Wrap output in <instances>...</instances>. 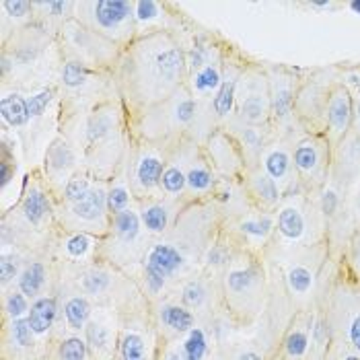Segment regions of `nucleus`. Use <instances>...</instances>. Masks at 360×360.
Here are the masks:
<instances>
[{"mask_svg":"<svg viewBox=\"0 0 360 360\" xmlns=\"http://www.w3.org/2000/svg\"><path fill=\"white\" fill-rule=\"evenodd\" d=\"M115 97L128 128L188 86L186 44L175 29L139 33L117 58L113 70Z\"/></svg>","mask_w":360,"mask_h":360,"instance_id":"obj_1","label":"nucleus"},{"mask_svg":"<svg viewBox=\"0 0 360 360\" xmlns=\"http://www.w3.org/2000/svg\"><path fill=\"white\" fill-rule=\"evenodd\" d=\"M81 155L83 169L101 181H111L126 159L130 146L128 120L117 99L99 103L60 126Z\"/></svg>","mask_w":360,"mask_h":360,"instance_id":"obj_2","label":"nucleus"},{"mask_svg":"<svg viewBox=\"0 0 360 360\" xmlns=\"http://www.w3.org/2000/svg\"><path fill=\"white\" fill-rule=\"evenodd\" d=\"M221 295L226 313L239 326L253 323L266 303V268L257 251L237 248L222 270Z\"/></svg>","mask_w":360,"mask_h":360,"instance_id":"obj_3","label":"nucleus"},{"mask_svg":"<svg viewBox=\"0 0 360 360\" xmlns=\"http://www.w3.org/2000/svg\"><path fill=\"white\" fill-rule=\"evenodd\" d=\"M2 221H13V226L2 224V237L13 235V248L29 235L56 233V202L41 169L25 175L19 200L13 204V210L2 212Z\"/></svg>","mask_w":360,"mask_h":360,"instance_id":"obj_4","label":"nucleus"},{"mask_svg":"<svg viewBox=\"0 0 360 360\" xmlns=\"http://www.w3.org/2000/svg\"><path fill=\"white\" fill-rule=\"evenodd\" d=\"M198 117L200 101L192 95L190 86H186L169 101L144 113L139 122L128 128V132L130 140L136 142L171 144L184 136H192Z\"/></svg>","mask_w":360,"mask_h":360,"instance_id":"obj_5","label":"nucleus"},{"mask_svg":"<svg viewBox=\"0 0 360 360\" xmlns=\"http://www.w3.org/2000/svg\"><path fill=\"white\" fill-rule=\"evenodd\" d=\"M72 17L120 48L139 35L134 0H77Z\"/></svg>","mask_w":360,"mask_h":360,"instance_id":"obj_6","label":"nucleus"},{"mask_svg":"<svg viewBox=\"0 0 360 360\" xmlns=\"http://www.w3.org/2000/svg\"><path fill=\"white\" fill-rule=\"evenodd\" d=\"M56 54L60 60H77L89 68L111 72L122 48L72 17L56 33Z\"/></svg>","mask_w":360,"mask_h":360,"instance_id":"obj_7","label":"nucleus"},{"mask_svg":"<svg viewBox=\"0 0 360 360\" xmlns=\"http://www.w3.org/2000/svg\"><path fill=\"white\" fill-rule=\"evenodd\" d=\"M153 241L146 235L136 204L126 208L124 212L111 217L110 233L101 239L97 262H105L113 268H122L126 264H142Z\"/></svg>","mask_w":360,"mask_h":360,"instance_id":"obj_8","label":"nucleus"},{"mask_svg":"<svg viewBox=\"0 0 360 360\" xmlns=\"http://www.w3.org/2000/svg\"><path fill=\"white\" fill-rule=\"evenodd\" d=\"M171 146L173 142L153 144V142L130 140V146L124 159V173H126L130 192L136 204L161 195V177L167 167Z\"/></svg>","mask_w":360,"mask_h":360,"instance_id":"obj_9","label":"nucleus"},{"mask_svg":"<svg viewBox=\"0 0 360 360\" xmlns=\"http://www.w3.org/2000/svg\"><path fill=\"white\" fill-rule=\"evenodd\" d=\"M110 181H97L95 188L75 204L56 206V231L60 233H89L105 239L110 233L111 214L108 208Z\"/></svg>","mask_w":360,"mask_h":360,"instance_id":"obj_10","label":"nucleus"},{"mask_svg":"<svg viewBox=\"0 0 360 360\" xmlns=\"http://www.w3.org/2000/svg\"><path fill=\"white\" fill-rule=\"evenodd\" d=\"M328 321L332 344L346 346L360 354V284L346 274L335 282L328 295Z\"/></svg>","mask_w":360,"mask_h":360,"instance_id":"obj_11","label":"nucleus"},{"mask_svg":"<svg viewBox=\"0 0 360 360\" xmlns=\"http://www.w3.org/2000/svg\"><path fill=\"white\" fill-rule=\"evenodd\" d=\"M239 124L250 128H270L272 126V99H270V79L268 66L250 62L237 89L235 117Z\"/></svg>","mask_w":360,"mask_h":360,"instance_id":"obj_12","label":"nucleus"},{"mask_svg":"<svg viewBox=\"0 0 360 360\" xmlns=\"http://www.w3.org/2000/svg\"><path fill=\"white\" fill-rule=\"evenodd\" d=\"M292 165L301 190L321 192L332 179L333 148L323 134H305L292 146Z\"/></svg>","mask_w":360,"mask_h":360,"instance_id":"obj_13","label":"nucleus"},{"mask_svg":"<svg viewBox=\"0 0 360 360\" xmlns=\"http://www.w3.org/2000/svg\"><path fill=\"white\" fill-rule=\"evenodd\" d=\"M335 81H326L319 75L299 81L295 97V122L305 130V134H323L326 130V110L330 91Z\"/></svg>","mask_w":360,"mask_h":360,"instance_id":"obj_14","label":"nucleus"},{"mask_svg":"<svg viewBox=\"0 0 360 360\" xmlns=\"http://www.w3.org/2000/svg\"><path fill=\"white\" fill-rule=\"evenodd\" d=\"M83 169L81 155L77 153V148L72 146V142L66 139L62 132H58L54 139L50 140L46 153H44V165L41 173L44 179L50 188V192L56 198L64 190V186Z\"/></svg>","mask_w":360,"mask_h":360,"instance_id":"obj_15","label":"nucleus"},{"mask_svg":"<svg viewBox=\"0 0 360 360\" xmlns=\"http://www.w3.org/2000/svg\"><path fill=\"white\" fill-rule=\"evenodd\" d=\"M250 60L243 52H239L235 46L229 44L224 56V68H222V81L217 95L212 97V115L217 120V126L224 128L235 117V103H237V89L241 83V77L248 68Z\"/></svg>","mask_w":360,"mask_h":360,"instance_id":"obj_16","label":"nucleus"},{"mask_svg":"<svg viewBox=\"0 0 360 360\" xmlns=\"http://www.w3.org/2000/svg\"><path fill=\"white\" fill-rule=\"evenodd\" d=\"M200 148H202V144L192 136H184L177 142H173L163 177H161V195L184 202L186 184H188V169L192 165L195 155L200 153Z\"/></svg>","mask_w":360,"mask_h":360,"instance_id":"obj_17","label":"nucleus"},{"mask_svg":"<svg viewBox=\"0 0 360 360\" xmlns=\"http://www.w3.org/2000/svg\"><path fill=\"white\" fill-rule=\"evenodd\" d=\"M352 130H354V95L344 81H335L328 99L323 136L335 150Z\"/></svg>","mask_w":360,"mask_h":360,"instance_id":"obj_18","label":"nucleus"},{"mask_svg":"<svg viewBox=\"0 0 360 360\" xmlns=\"http://www.w3.org/2000/svg\"><path fill=\"white\" fill-rule=\"evenodd\" d=\"M237 181H241L243 194L255 212L274 214L280 208L284 194L276 181L259 165L245 167V171L241 173V177Z\"/></svg>","mask_w":360,"mask_h":360,"instance_id":"obj_19","label":"nucleus"},{"mask_svg":"<svg viewBox=\"0 0 360 360\" xmlns=\"http://www.w3.org/2000/svg\"><path fill=\"white\" fill-rule=\"evenodd\" d=\"M268 79L272 99V126L286 130V126L295 122V97L299 79L280 66H268Z\"/></svg>","mask_w":360,"mask_h":360,"instance_id":"obj_20","label":"nucleus"},{"mask_svg":"<svg viewBox=\"0 0 360 360\" xmlns=\"http://www.w3.org/2000/svg\"><path fill=\"white\" fill-rule=\"evenodd\" d=\"M257 165L280 186L284 198L303 192L295 173V165H292V150L288 148V142L284 139L266 144V148L259 155Z\"/></svg>","mask_w":360,"mask_h":360,"instance_id":"obj_21","label":"nucleus"},{"mask_svg":"<svg viewBox=\"0 0 360 360\" xmlns=\"http://www.w3.org/2000/svg\"><path fill=\"white\" fill-rule=\"evenodd\" d=\"M136 208H139L140 222H142L146 235L157 241V239H163L167 233L171 231L177 214L184 208V202L159 195V198H150V200L139 202Z\"/></svg>","mask_w":360,"mask_h":360,"instance_id":"obj_22","label":"nucleus"},{"mask_svg":"<svg viewBox=\"0 0 360 360\" xmlns=\"http://www.w3.org/2000/svg\"><path fill=\"white\" fill-rule=\"evenodd\" d=\"M155 319H157L159 335L165 342L184 340L198 323L194 311H190L179 301H159L157 311H155Z\"/></svg>","mask_w":360,"mask_h":360,"instance_id":"obj_23","label":"nucleus"},{"mask_svg":"<svg viewBox=\"0 0 360 360\" xmlns=\"http://www.w3.org/2000/svg\"><path fill=\"white\" fill-rule=\"evenodd\" d=\"M117 272L120 268L105 262H93L77 270V288L89 299H110L117 286Z\"/></svg>","mask_w":360,"mask_h":360,"instance_id":"obj_24","label":"nucleus"},{"mask_svg":"<svg viewBox=\"0 0 360 360\" xmlns=\"http://www.w3.org/2000/svg\"><path fill=\"white\" fill-rule=\"evenodd\" d=\"M117 360H153V344L146 323L122 321L117 328Z\"/></svg>","mask_w":360,"mask_h":360,"instance_id":"obj_25","label":"nucleus"},{"mask_svg":"<svg viewBox=\"0 0 360 360\" xmlns=\"http://www.w3.org/2000/svg\"><path fill=\"white\" fill-rule=\"evenodd\" d=\"M311 328H313V311L303 309L295 315L290 328L286 330L280 344V360H307L311 350Z\"/></svg>","mask_w":360,"mask_h":360,"instance_id":"obj_26","label":"nucleus"},{"mask_svg":"<svg viewBox=\"0 0 360 360\" xmlns=\"http://www.w3.org/2000/svg\"><path fill=\"white\" fill-rule=\"evenodd\" d=\"M56 245L60 253L66 257V262L83 268L93 262H97L99 257V248H101V239L89 233H60L56 231Z\"/></svg>","mask_w":360,"mask_h":360,"instance_id":"obj_27","label":"nucleus"},{"mask_svg":"<svg viewBox=\"0 0 360 360\" xmlns=\"http://www.w3.org/2000/svg\"><path fill=\"white\" fill-rule=\"evenodd\" d=\"M83 335L89 346V359L117 360V330H111L108 319L91 317Z\"/></svg>","mask_w":360,"mask_h":360,"instance_id":"obj_28","label":"nucleus"},{"mask_svg":"<svg viewBox=\"0 0 360 360\" xmlns=\"http://www.w3.org/2000/svg\"><path fill=\"white\" fill-rule=\"evenodd\" d=\"M305 262L307 259H292L286 266L284 282H286V290L290 299L299 305L309 307L315 295V286H317V270Z\"/></svg>","mask_w":360,"mask_h":360,"instance_id":"obj_29","label":"nucleus"},{"mask_svg":"<svg viewBox=\"0 0 360 360\" xmlns=\"http://www.w3.org/2000/svg\"><path fill=\"white\" fill-rule=\"evenodd\" d=\"M276 233L288 243H301L307 235V217L303 206L286 195L276 210Z\"/></svg>","mask_w":360,"mask_h":360,"instance_id":"obj_30","label":"nucleus"},{"mask_svg":"<svg viewBox=\"0 0 360 360\" xmlns=\"http://www.w3.org/2000/svg\"><path fill=\"white\" fill-rule=\"evenodd\" d=\"M0 117H2V128L4 130H13L23 134L29 126L33 124L31 120V111H29L27 95H23L21 91L13 89H2V97H0Z\"/></svg>","mask_w":360,"mask_h":360,"instance_id":"obj_31","label":"nucleus"},{"mask_svg":"<svg viewBox=\"0 0 360 360\" xmlns=\"http://www.w3.org/2000/svg\"><path fill=\"white\" fill-rule=\"evenodd\" d=\"M173 4L167 2H155V0H136L134 2V17L139 33L153 31V29H175L179 31V25L173 21L177 19V13H171Z\"/></svg>","mask_w":360,"mask_h":360,"instance_id":"obj_32","label":"nucleus"},{"mask_svg":"<svg viewBox=\"0 0 360 360\" xmlns=\"http://www.w3.org/2000/svg\"><path fill=\"white\" fill-rule=\"evenodd\" d=\"M75 4L77 0H33V11H35L33 25L41 27L56 37V33L64 27V23L72 19Z\"/></svg>","mask_w":360,"mask_h":360,"instance_id":"obj_33","label":"nucleus"},{"mask_svg":"<svg viewBox=\"0 0 360 360\" xmlns=\"http://www.w3.org/2000/svg\"><path fill=\"white\" fill-rule=\"evenodd\" d=\"M60 313H62V305L56 295H44L31 303L27 319L35 333V340H44L54 333Z\"/></svg>","mask_w":360,"mask_h":360,"instance_id":"obj_34","label":"nucleus"},{"mask_svg":"<svg viewBox=\"0 0 360 360\" xmlns=\"http://www.w3.org/2000/svg\"><path fill=\"white\" fill-rule=\"evenodd\" d=\"M13 350V359L31 360L35 352V333L27 317L4 321V354Z\"/></svg>","mask_w":360,"mask_h":360,"instance_id":"obj_35","label":"nucleus"},{"mask_svg":"<svg viewBox=\"0 0 360 360\" xmlns=\"http://www.w3.org/2000/svg\"><path fill=\"white\" fill-rule=\"evenodd\" d=\"M274 231H276V219L272 214H262V212H257L255 217H250V219H241L235 226L239 245L248 248V250H253L255 245H262V243H268V239L274 235Z\"/></svg>","mask_w":360,"mask_h":360,"instance_id":"obj_36","label":"nucleus"},{"mask_svg":"<svg viewBox=\"0 0 360 360\" xmlns=\"http://www.w3.org/2000/svg\"><path fill=\"white\" fill-rule=\"evenodd\" d=\"M48 259L44 257H31L25 262V268L21 272V276L17 280V288L27 297L29 301H35L46 292L48 284H50V264H46Z\"/></svg>","mask_w":360,"mask_h":360,"instance_id":"obj_37","label":"nucleus"},{"mask_svg":"<svg viewBox=\"0 0 360 360\" xmlns=\"http://www.w3.org/2000/svg\"><path fill=\"white\" fill-rule=\"evenodd\" d=\"M62 323L70 333H84L91 317H93V303L91 299L83 295L79 288L66 299H62Z\"/></svg>","mask_w":360,"mask_h":360,"instance_id":"obj_38","label":"nucleus"},{"mask_svg":"<svg viewBox=\"0 0 360 360\" xmlns=\"http://www.w3.org/2000/svg\"><path fill=\"white\" fill-rule=\"evenodd\" d=\"M2 11V41L8 39L15 31L29 27L35 21V11H33V0H2L0 2Z\"/></svg>","mask_w":360,"mask_h":360,"instance_id":"obj_39","label":"nucleus"},{"mask_svg":"<svg viewBox=\"0 0 360 360\" xmlns=\"http://www.w3.org/2000/svg\"><path fill=\"white\" fill-rule=\"evenodd\" d=\"M136 202L132 198L126 173H124V163H122L120 171L113 175V179L110 181V188H108V208H110V214L115 217V214L124 212L126 208H130Z\"/></svg>","mask_w":360,"mask_h":360,"instance_id":"obj_40","label":"nucleus"},{"mask_svg":"<svg viewBox=\"0 0 360 360\" xmlns=\"http://www.w3.org/2000/svg\"><path fill=\"white\" fill-rule=\"evenodd\" d=\"M181 360H206L210 356V333L204 326L195 323V328L181 340L179 346Z\"/></svg>","mask_w":360,"mask_h":360,"instance_id":"obj_41","label":"nucleus"},{"mask_svg":"<svg viewBox=\"0 0 360 360\" xmlns=\"http://www.w3.org/2000/svg\"><path fill=\"white\" fill-rule=\"evenodd\" d=\"M97 181H99V179H97L95 175H91L86 169H81V171L64 186V190L60 192V195L56 198V206H58V204H75V202L83 200L84 195L95 188Z\"/></svg>","mask_w":360,"mask_h":360,"instance_id":"obj_42","label":"nucleus"},{"mask_svg":"<svg viewBox=\"0 0 360 360\" xmlns=\"http://www.w3.org/2000/svg\"><path fill=\"white\" fill-rule=\"evenodd\" d=\"M25 257L21 251H17V248L2 250V257H0V284L2 290H8L17 284V280L21 276L23 268H25Z\"/></svg>","mask_w":360,"mask_h":360,"instance_id":"obj_43","label":"nucleus"},{"mask_svg":"<svg viewBox=\"0 0 360 360\" xmlns=\"http://www.w3.org/2000/svg\"><path fill=\"white\" fill-rule=\"evenodd\" d=\"M210 301V290L206 286V282L202 278H190L181 284L179 290V303L186 305L190 311H202Z\"/></svg>","mask_w":360,"mask_h":360,"instance_id":"obj_44","label":"nucleus"},{"mask_svg":"<svg viewBox=\"0 0 360 360\" xmlns=\"http://www.w3.org/2000/svg\"><path fill=\"white\" fill-rule=\"evenodd\" d=\"M56 360H91L89 359V346L81 333L62 335L56 344Z\"/></svg>","mask_w":360,"mask_h":360,"instance_id":"obj_45","label":"nucleus"},{"mask_svg":"<svg viewBox=\"0 0 360 360\" xmlns=\"http://www.w3.org/2000/svg\"><path fill=\"white\" fill-rule=\"evenodd\" d=\"M31 303L27 297L17 288H8L4 290V297H2V315H4V321H13V319H21V317H27Z\"/></svg>","mask_w":360,"mask_h":360,"instance_id":"obj_46","label":"nucleus"},{"mask_svg":"<svg viewBox=\"0 0 360 360\" xmlns=\"http://www.w3.org/2000/svg\"><path fill=\"white\" fill-rule=\"evenodd\" d=\"M344 274L360 284V226L352 233L344 251Z\"/></svg>","mask_w":360,"mask_h":360,"instance_id":"obj_47","label":"nucleus"},{"mask_svg":"<svg viewBox=\"0 0 360 360\" xmlns=\"http://www.w3.org/2000/svg\"><path fill=\"white\" fill-rule=\"evenodd\" d=\"M342 208V198L338 194V190L333 186H326L321 192H319V210L323 212L326 219H333Z\"/></svg>","mask_w":360,"mask_h":360,"instance_id":"obj_48","label":"nucleus"},{"mask_svg":"<svg viewBox=\"0 0 360 360\" xmlns=\"http://www.w3.org/2000/svg\"><path fill=\"white\" fill-rule=\"evenodd\" d=\"M332 350L338 360H360L359 352H354V350H350V348H346V346H338V344H332Z\"/></svg>","mask_w":360,"mask_h":360,"instance_id":"obj_49","label":"nucleus"},{"mask_svg":"<svg viewBox=\"0 0 360 360\" xmlns=\"http://www.w3.org/2000/svg\"><path fill=\"white\" fill-rule=\"evenodd\" d=\"M233 360H266V356L259 352V350H255V348H241Z\"/></svg>","mask_w":360,"mask_h":360,"instance_id":"obj_50","label":"nucleus"},{"mask_svg":"<svg viewBox=\"0 0 360 360\" xmlns=\"http://www.w3.org/2000/svg\"><path fill=\"white\" fill-rule=\"evenodd\" d=\"M360 126V97H354V128Z\"/></svg>","mask_w":360,"mask_h":360,"instance_id":"obj_51","label":"nucleus"},{"mask_svg":"<svg viewBox=\"0 0 360 360\" xmlns=\"http://www.w3.org/2000/svg\"><path fill=\"white\" fill-rule=\"evenodd\" d=\"M348 8L354 11L356 15H360V0H350V2H348Z\"/></svg>","mask_w":360,"mask_h":360,"instance_id":"obj_52","label":"nucleus"},{"mask_svg":"<svg viewBox=\"0 0 360 360\" xmlns=\"http://www.w3.org/2000/svg\"><path fill=\"white\" fill-rule=\"evenodd\" d=\"M356 214H359V221H360V192L356 195Z\"/></svg>","mask_w":360,"mask_h":360,"instance_id":"obj_53","label":"nucleus"},{"mask_svg":"<svg viewBox=\"0 0 360 360\" xmlns=\"http://www.w3.org/2000/svg\"><path fill=\"white\" fill-rule=\"evenodd\" d=\"M326 360H338V359H335V354H333L332 348H330V352H328V356H326Z\"/></svg>","mask_w":360,"mask_h":360,"instance_id":"obj_54","label":"nucleus"}]
</instances>
